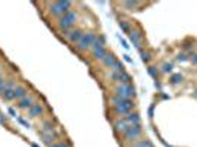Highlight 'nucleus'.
<instances>
[{
    "label": "nucleus",
    "mask_w": 197,
    "mask_h": 147,
    "mask_svg": "<svg viewBox=\"0 0 197 147\" xmlns=\"http://www.w3.org/2000/svg\"><path fill=\"white\" fill-rule=\"evenodd\" d=\"M177 59H178V60L181 62V60H186L187 57H186V55H178V57H177Z\"/></svg>",
    "instance_id": "nucleus-24"
},
{
    "label": "nucleus",
    "mask_w": 197,
    "mask_h": 147,
    "mask_svg": "<svg viewBox=\"0 0 197 147\" xmlns=\"http://www.w3.org/2000/svg\"><path fill=\"white\" fill-rule=\"evenodd\" d=\"M115 62H116V59H115V56H113V55H106V57L103 59V63H105L106 66H109V68H110V66H112Z\"/></svg>",
    "instance_id": "nucleus-14"
},
{
    "label": "nucleus",
    "mask_w": 197,
    "mask_h": 147,
    "mask_svg": "<svg viewBox=\"0 0 197 147\" xmlns=\"http://www.w3.org/2000/svg\"><path fill=\"white\" fill-rule=\"evenodd\" d=\"M112 102L113 106H115V110L119 115H127V113H130L131 109L134 108V103L131 102L130 99H121V97L115 96L112 99Z\"/></svg>",
    "instance_id": "nucleus-1"
},
{
    "label": "nucleus",
    "mask_w": 197,
    "mask_h": 147,
    "mask_svg": "<svg viewBox=\"0 0 197 147\" xmlns=\"http://www.w3.org/2000/svg\"><path fill=\"white\" fill-rule=\"evenodd\" d=\"M96 40H97V37L94 33H85V34L81 37V40L78 41V47L81 50H87L88 47H91V46L94 44Z\"/></svg>",
    "instance_id": "nucleus-3"
},
{
    "label": "nucleus",
    "mask_w": 197,
    "mask_h": 147,
    "mask_svg": "<svg viewBox=\"0 0 197 147\" xmlns=\"http://www.w3.org/2000/svg\"><path fill=\"white\" fill-rule=\"evenodd\" d=\"M2 91H5V84H0V93Z\"/></svg>",
    "instance_id": "nucleus-27"
},
{
    "label": "nucleus",
    "mask_w": 197,
    "mask_h": 147,
    "mask_svg": "<svg viewBox=\"0 0 197 147\" xmlns=\"http://www.w3.org/2000/svg\"><path fill=\"white\" fill-rule=\"evenodd\" d=\"M121 28L124 29L125 33H131V28H130V25H128V24H127V22H124V21H122V22H121Z\"/></svg>",
    "instance_id": "nucleus-20"
},
{
    "label": "nucleus",
    "mask_w": 197,
    "mask_h": 147,
    "mask_svg": "<svg viewBox=\"0 0 197 147\" xmlns=\"http://www.w3.org/2000/svg\"><path fill=\"white\" fill-rule=\"evenodd\" d=\"M3 97H5L6 100H12V99H15V91L11 90V88H5Z\"/></svg>",
    "instance_id": "nucleus-17"
},
{
    "label": "nucleus",
    "mask_w": 197,
    "mask_h": 147,
    "mask_svg": "<svg viewBox=\"0 0 197 147\" xmlns=\"http://www.w3.org/2000/svg\"><path fill=\"white\" fill-rule=\"evenodd\" d=\"M110 69H112L113 72H124V65L116 60V62H115L112 66H110Z\"/></svg>",
    "instance_id": "nucleus-15"
},
{
    "label": "nucleus",
    "mask_w": 197,
    "mask_h": 147,
    "mask_svg": "<svg viewBox=\"0 0 197 147\" xmlns=\"http://www.w3.org/2000/svg\"><path fill=\"white\" fill-rule=\"evenodd\" d=\"M75 18H77V13L75 12H66L62 18H60V21H59V25H60V28H63V31L66 33V29L69 27H72L74 21H75Z\"/></svg>",
    "instance_id": "nucleus-5"
},
{
    "label": "nucleus",
    "mask_w": 197,
    "mask_h": 147,
    "mask_svg": "<svg viewBox=\"0 0 197 147\" xmlns=\"http://www.w3.org/2000/svg\"><path fill=\"white\" fill-rule=\"evenodd\" d=\"M182 81V75L181 74H175L174 77H172V84H178Z\"/></svg>",
    "instance_id": "nucleus-18"
},
{
    "label": "nucleus",
    "mask_w": 197,
    "mask_h": 147,
    "mask_svg": "<svg viewBox=\"0 0 197 147\" xmlns=\"http://www.w3.org/2000/svg\"><path fill=\"white\" fill-rule=\"evenodd\" d=\"M50 147H69V146L66 143H53V144H50Z\"/></svg>",
    "instance_id": "nucleus-21"
},
{
    "label": "nucleus",
    "mask_w": 197,
    "mask_h": 147,
    "mask_svg": "<svg viewBox=\"0 0 197 147\" xmlns=\"http://www.w3.org/2000/svg\"><path fill=\"white\" fill-rule=\"evenodd\" d=\"M69 7H71V2H56V3H51L50 11L55 15H65Z\"/></svg>",
    "instance_id": "nucleus-4"
},
{
    "label": "nucleus",
    "mask_w": 197,
    "mask_h": 147,
    "mask_svg": "<svg viewBox=\"0 0 197 147\" xmlns=\"http://www.w3.org/2000/svg\"><path fill=\"white\" fill-rule=\"evenodd\" d=\"M149 72L152 74L153 77H156V75H158V74H156V71H154V69H153V68H150V69H149Z\"/></svg>",
    "instance_id": "nucleus-25"
},
{
    "label": "nucleus",
    "mask_w": 197,
    "mask_h": 147,
    "mask_svg": "<svg viewBox=\"0 0 197 147\" xmlns=\"http://www.w3.org/2000/svg\"><path fill=\"white\" fill-rule=\"evenodd\" d=\"M18 106L21 109H27V108L31 109L33 108V99H31V97H25V99H22L21 102L18 103Z\"/></svg>",
    "instance_id": "nucleus-12"
},
{
    "label": "nucleus",
    "mask_w": 197,
    "mask_h": 147,
    "mask_svg": "<svg viewBox=\"0 0 197 147\" xmlns=\"http://www.w3.org/2000/svg\"><path fill=\"white\" fill-rule=\"evenodd\" d=\"M134 147H153V146L150 141H140V143H137Z\"/></svg>",
    "instance_id": "nucleus-19"
},
{
    "label": "nucleus",
    "mask_w": 197,
    "mask_h": 147,
    "mask_svg": "<svg viewBox=\"0 0 197 147\" xmlns=\"http://www.w3.org/2000/svg\"><path fill=\"white\" fill-rule=\"evenodd\" d=\"M141 57H143V60H149V59H150V55H149L147 51H141Z\"/></svg>",
    "instance_id": "nucleus-23"
},
{
    "label": "nucleus",
    "mask_w": 197,
    "mask_h": 147,
    "mask_svg": "<svg viewBox=\"0 0 197 147\" xmlns=\"http://www.w3.org/2000/svg\"><path fill=\"white\" fill-rule=\"evenodd\" d=\"M130 38H131V41L134 43L135 47H140V46H141V35H140V33H137V31H131V33H130Z\"/></svg>",
    "instance_id": "nucleus-11"
},
{
    "label": "nucleus",
    "mask_w": 197,
    "mask_h": 147,
    "mask_svg": "<svg viewBox=\"0 0 197 147\" xmlns=\"http://www.w3.org/2000/svg\"><path fill=\"white\" fill-rule=\"evenodd\" d=\"M15 91V99H19V97H22L27 94V90L24 88V87H18V88H13Z\"/></svg>",
    "instance_id": "nucleus-16"
},
{
    "label": "nucleus",
    "mask_w": 197,
    "mask_h": 147,
    "mask_svg": "<svg viewBox=\"0 0 197 147\" xmlns=\"http://www.w3.org/2000/svg\"><path fill=\"white\" fill-rule=\"evenodd\" d=\"M140 134H141L140 124H138V125H130V127H128V130L124 132V137H125V140L131 141V140L138 138V136H140Z\"/></svg>",
    "instance_id": "nucleus-6"
},
{
    "label": "nucleus",
    "mask_w": 197,
    "mask_h": 147,
    "mask_svg": "<svg viewBox=\"0 0 197 147\" xmlns=\"http://www.w3.org/2000/svg\"><path fill=\"white\" fill-rule=\"evenodd\" d=\"M116 96L121 97V99H131V97L135 94L134 88L131 84H121L116 87Z\"/></svg>",
    "instance_id": "nucleus-2"
},
{
    "label": "nucleus",
    "mask_w": 197,
    "mask_h": 147,
    "mask_svg": "<svg viewBox=\"0 0 197 147\" xmlns=\"http://www.w3.org/2000/svg\"><path fill=\"white\" fill-rule=\"evenodd\" d=\"M68 40L71 41V43H78L79 40H81V37L84 35V33L83 31H79V29H75V31H71V33H68Z\"/></svg>",
    "instance_id": "nucleus-8"
},
{
    "label": "nucleus",
    "mask_w": 197,
    "mask_h": 147,
    "mask_svg": "<svg viewBox=\"0 0 197 147\" xmlns=\"http://www.w3.org/2000/svg\"><path fill=\"white\" fill-rule=\"evenodd\" d=\"M191 60H193V63H194V65H197V55H196V56H194V57H193Z\"/></svg>",
    "instance_id": "nucleus-26"
},
{
    "label": "nucleus",
    "mask_w": 197,
    "mask_h": 147,
    "mask_svg": "<svg viewBox=\"0 0 197 147\" xmlns=\"http://www.w3.org/2000/svg\"><path fill=\"white\" fill-rule=\"evenodd\" d=\"M125 121L131 125H138L140 124V116H138V113H127L125 115Z\"/></svg>",
    "instance_id": "nucleus-9"
},
{
    "label": "nucleus",
    "mask_w": 197,
    "mask_h": 147,
    "mask_svg": "<svg viewBox=\"0 0 197 147\" xmlns=\"http://www.w3.org/2000/svg\"><path fill=\"white\" fill-rule=\"evenodd\" d=\"M0 122H5V119H3V116H0Z\"/></svg>",
    "instance_id": "nucleus-28"
},
{
    "label": "nucleus",
    "mask_w": 197,
    "mask_h": 147,
    "mask_svg": "<svg viewBox=\"0 0 197 147\" xmlns=\"http://www.w3.org/2000/svg\"><path fill=\"white\" fill-rule=\"evenodd\" d=\"M29 116H37L40 113H43V106L41 105H34L33 108L29 109Z\"/></svg>",
    "instance_id": "nucleus-13"
},
{
    "label": "nucleus",
    "mask_w": 197,
    "mask_h": 147,
    "mask_svg": "<svg viewBox=\"0 0 197 147\" xmlns=\"http://www.w3.org/2000/svg\"><path fill=\"white\" fill-rule=\"evenodd\" d=\"M163 71H165V72H171V71H172V65H171V63H165V65H163Z\"/></svg>",
    "instance_id": "nucleus-22"
},
{
    "label": "nucleus",
    "mask_w": 197,
    "mask_h": 147,
    "mask_svg": "<svg viewBox=\"0 0 197 147\" xmlns=\"http://www.w3.org/2000/svg\"><path fill=\"white\" fill-rule=\"evenodd\" d=\"M110 78H112L113 81H119L121 84H130L131 77L128 75V74H125V72H112Z\"/></svg>",
    "instance_id": "nucleus-7"
},
{
    "label": "nucleus",
    "mask_w": 197,
    "mask_h": 147,
    "mask_svg": "<svg viewBox=\"0 0 197 147\" xmlns=\"http://www.w3.org/2000/svg\"><path fill=\"white\" fill-rule=\"evenodd\" d=\"M128 127H130V124L127 121H118V122H115V131H118V132H125V131L128 130Z\"/></svg>",
    "instance_id": "nucleus-10"
}]
</instances>
